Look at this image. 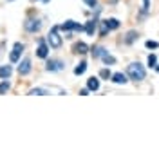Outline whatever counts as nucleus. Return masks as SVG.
Wrapping results in <instances>:
<instances>
[{
  "label": "nucleus",
  "instance_id": "1",
  "mask_svg": "<svg viewBox=\"0 0 159 159\" xmlns=\"http://www.w3.org/2000/svg\"><path fill=\"white\" fill-rule=\"evenodd\" d=\"M127 76L132 81H143V80L147 78V70H145V67L139 61H132L127 67Z\"/></svg>",
  "mask_w": 159,
  "mask_h": 159
},
{
  "label": "nucleus",
  "instance_id": "2",
  "mask_svg": "<svg viewBox=\"0 0 159 159\" xmlns=\"http://www.w3.org/2000/svg\"><path fill=\"white\" fill-rule=\"evenodd\" d=\"M60 25H52L49 31V34H47V43H49V47H52V49H60L61 47V43H63V38L60 36Z\"/></svg>",
  "mask_w": 159,
  "mask_h": 159
},
{
  "label": "nucleus",
  "instance_id": "3",
  "mask_svg": "<svg viewBox=\"0 0 159 159\" xmlns=\"http://www.w3.org/2000/svg\"><path fill=\"white\" fill-rule=\"evenodd\" d=\"M60 29L63 31V33H70V31H76V33H81V31H85V25H81L78 22H74V20H65L61 25H60Z\"/></svg>",
  "mask_w": 159,
  "mask_h": 159
},
{
  "label": "nucleus",
  "instance_id": "4",
  "mask_svg": "<svg viewBox=\"0 0 159 159\" xmlns=\"http://www.w3.org/2000/svg\"><path fill=\"white\" fill-rule=\"evenodd\" d=\"M36 56L42 60H45L49 56V43L45 38H38V47H36Z\"/></svg>",
  "mask_w": 159,
  "mask_h": 159
},
{
  "label": "nucleus",
  "instance_id": "5",
  "mask_svg": "<svg viewBox=\"0 0 159 159\" xmlns=\"http://www.w3.org/2000/svg\"><path fill=\"white\" fill-rule=\"evenodd\" d=\"M24 29L27 31V33H38L42 29V22L38 18H27L24 22Z\"/></svg>",
  "mask_w": 159,
  "mask_h": 159
},
{
  "label": "nucleus",
  "instance_id": "6",
  "mask_svg": "<svg viewBox=\"0 0 159 159\" xmlns=\"http://www.w3.org/2000/svg\"><path fill=\"white\" fill-rule=\"evenodd\" d=\"M22 51H24V43H22V42H16V43L13 45V51H11V54H9V61H11V63H16V61H20Z\"/></svg>",
  "mask_w": 159,
  "mask_h": 159
},
{
  "label": "nucleus",
  "instance_id": "7",
  "mask_svg": "<svg viewBox=\"0 0 159 159\" xmlns=\"http://www.w3.org/2000/svg\"><path fill=\"white\" fill-rule=\"evenodd\" d=\"M45 69L49 70V72H58V70H63V69H65V63H63L61 60H47V63H45Z\"/></svg>",
  "mask_w": 159,
  "mask_h": 159
},
{
  "label": "nucleus",
  "instance_id": "8",
  "mask_svg": "<svg viewBox=\"0 0 159 159\" xmlns=\"http://www.w3.org/2000/svg\"><path fill=\"white\" fill-rule=\"evenodd\" d=\"M31 69H33V67H31V60L24 58L22 61H20V65H18V74L20 76H27V74L31 72Z\"/></svg>",
  "mask_w": 159,
  "mask_h": 159
},
{
  "label": "nucleus",
  "instance_id": "9",
  "mask_svg": "<svg viewBox=\"0 0 159 159\" xmlns=\"http://www.w3.org/2000/svg\"><path fill=\"white\" fill-rule=\"evenodd\" d=\"M98 18H92V20H87V24H85V33L89 34V36H94V33L98 29Z\"/></svg>",
  "mask_w": 159,
  "mask_h": 159
},
{
  "label": "nucleus",
  "instance_id": "10",
  "mask_svg": "<svg viewBox=\"0 0 159 159\" xmlns=\"http://www.w3.org/2000/svg\"><path fill=\"white\" fill-rule=\"evenodd\" d=\"M112 83H116V85H125L127 81H129V76L127 74H123V72H114L112 74V78H110Z\"/></svg>",
  "mask_w": 159,
  "mask_h": 159
},
{
  "label": "nucleus",
  "instance_id": "11",
  "mask_svg": "<svg viewBox=\"0 0 159 159\" xmlns=\"http://www.w3.org/2000/svg\"><path fill=\"white\" fill-rule=\"evenodd\" d=\"M72 51H74L76 54H87L90 49H89V45H87L85 42H76L74 47H72Z\"/></svg>",
  "mask_w": 159,
  "mask_h": 159
},
{
  "label": "nucleus",
  "instance_id": "12",
  "mask_svg": "<svg viewBox=\"0 0 159 159\" xmlns=\"http://www.w3.org/2000/svg\"><path fill=\"white\" fill-rule=\"evenodd\" d=\"M11 74H13L11 65H0V80H9Z\"/></svg>",
  "mask_w": 159,
  "mask_h": 159
},
{
  "label": "nucleus",
  "instance_id": "13",
  "mask_svg": "<svg viewBox=\"0 0 159 159\" xmlns=\"http://www.w3.org/2000/svg\"><path fill=\"white\" fill-rule=\"evenodd\" d=\"M105 47H101V45H92L90 47V54H92V58L94 60H98V58H101L103 56V52H105Z\"/></svg>",
  "mask_w": 159,
  "mask_h": 159
},
{
  "label": "nucleus",
  "instance_id": "14",
  "mask_svg": "<svg viewBox=\"0 0 159 159\" xmlns=\"http://www.w3.org/2000/svg\"><path fill=\"white\" fill-rule=\"evenodd\" d=\"M87 87H89V90H92V92L99 90V80L96 78V76H90V78L87 80Z\"/></svg>",
  "mask_w": 159,
  "mask_h": 159
},
{
  "label": "nucleus",
  "instance_id": "15",
  "mask_svg": "<svg viewBox=\"0 0 159 159\" xmlns=\"http://www.w3.org/2000/svg\"><path fill=\"white\" fill-rule=\"evenodd\" d=\"M51 90L49 89H42V87H34L29 90V96H47Z\"/></svg>",
  "mask_w": 159,
  "mask_h": 159
},
{
  "label": "nucleus",
  "instance_id": "16",
  "mask_svg": "<svg viewBox=\"0 0 159 159\" xmlns=\"http://www.w3.org/2000/svg\"><path fill=\"white\" fill-rule=\"evenodd\" d=\"M109 31H110V27H109V24H107V20H101L99 22V36L105 38L109 34Z\"/></svg>",
  "mask_w": 159,
  "mask_h": 159
},
{
  "label": "nucleus",
  "instance_id": "17",
  "mask_svg": "<svg viewBox=\"0 0 159 159\" xmlns=\"http://www.w3.org/2000/svg\"><path fill=\"white\" fill-rule=\"evenodd\" d=\"M101 60H103V63H105V65H114V63H116V58H114V56H112V54H110L109 51H105V52H103V56H101Z\"/></svg>",
  "mask_w": 159,
  "mask_h": 159
},
{
  "label": "nucleus",
  "instance_id": "18",
  "mask_svg": "<svg viewBox=\"0 0 159 159\" xmlns=\"http://www.w3.org/2000/svg\"><path fill=\"white\" fill-rule=\"evenodd\" d=\"M136 40H138V31H129V33H127V36H125V43L130 45V43H134Z\"/></svg>",
  "mask_w": 159,
  "mask_h": 159
},
{
  "label": "nucleus",
  "instance_id": "19",
  "mask_svg": "<svg viewBox=\"0 0 159 159\" xmlns=\"http://www.w3.org/2000/svg\"><path fill=\"white\" fill-rule=\"evenodd\" d=\"M85 70H87V61H80V65L74 67V74H76V76H81Z\"/></svg>",
  "mask_w": 159,
  "mask_h": 159
},
{
  "label": "nucleus",
  "instance_id": "20",
  "mask_svg": "<svg viewBox=\"0 0 159 159\" xmlns=\"http://www.w3.org/2000/svg\"><path fill=\"white\" fill-rule=\"evenodd\" d=\"M107 24H109V27H110V31H114V29H118L119 25V20L118 18H107Z\"/></svg>",
  "mask_w": 159,
  "mask_h": 159
},
{
  "label": "nucleus",
  "instance_id": "21",
  "mask_svg": "<svg viewBox=\"0 0 159 159\" xmlns=\"http://www.w3.org/2000/svg\"><path fill=\"white\" fill-rule=\"evenodd\" d=\"M147 63H148L150 69H156V65H157V56H156V54H148V60H147Z\"/></svg>",
  "mask_w": 159,
  "mask_h": 159
},
{
  "label": "nucleus",
  "instance_id": "22",
  "mask_svg": "<svg viewBox=\"0 0 159 159\" xmlns=\"http://www.w3.org/2000/svg\"><path fill=\"white\" fill-rule=\"evenodd\" d=\"M9 87H11L9 81H7V80H2V81H0V94H6V92L9 90Z\"/></svg>",
  "mask_w": 159,
  "mask_h": 159
},
{
  "label": "nucleus",
  "instance_id": "23",
  "mask_svg": "<svg viewBox=\"0 0 159 159\" xmlns=\"http://www.w3.org/2000/svg\"><path fill=\"white\" fill-rule=\"evenodd\" d=\"M99 78L110 80V78H112V72H110V69H101V70H99Z\"/></svg>",
  "mask_w": 159,
  "mask_h": 159
},
{
  "label": "nucleus",
  "instance_id": "24",
  "mask_svg": "<svg viewBox=\"0 0 159 159\" xmlns=\"http://www.w3.org/2000/svg\"><path fill=\"white\" fill-rule=\"evenodd\" d=\"M145 47H147V49H157L159 43L154 42V40H147V42H145Z\"/></svg>",
  "mask_w": 159,
  "mask_h": 159
},
{
  "label": "nucleus",
  "instance_id": "25",
  "mask_svg": "<svg viewBox=\"0 0 159 159\" xmlns=\"http://www.w3.org/2000/svg\"><path fill=\"white\" fill-rule=\"evenodd\" d=\"M83 4H87L90 9H94V7H98V0H83Z\"/></svg>",
  "mask_w": 159,
  "mask_h": 159
},
{
  "label": "nucleus",
  "instance_id": "26",
  "mask_svg": "<svg viewBox=\"0 0 159 159\" xmlns=\"http://www.w3.org/2000/svg\"><path fill=\"white\" fill-rule=\"evenodd\" d=\"M143 2V13H147L150 9V0H141Z\"/></svg>",
  "mask_w": 159,
  "mask_h": 159
},
{
  "label": "nucleus",
  "instance_id": "27",
  "mask_svg": "<svg viewBox=\"0 0 159 159\" xmlns=\"http://www.w3.org/2000/svg\"><path fill=\"white\" fill-rule=\"evenodd\" d=\"M89 92H90L89 87H85V89H81V90H80V96H89Z\"/></svg>",
  "mask_w": 159,
  "mask_h": 159
},
{
  "label": "nucleus",
  "instance_id": "28",
  "mask_svg": "<svg viewBox=\"0 0 159 159\" xmlns=\"http://www.w3.org/2000/svg\"><path fill=\"white\" fill-rule=\"evenodd\" d=\"M156 70H157V72H159V65H156Z\"/></svg>",
  "mask_w": 159,
  "mask_h": 159
},
{
  "label": "nucleus",
  "instance_id": "29",
  "mask_svg": "<svg viewBox=\"0 0 159 159\" xmlns=\"http://www.w3.org/2000/svg\"><path fill=\"white\" fill-rule=\"evenodd\" d=\"M43 2H45V4H47V2H49V0H43Z\"/></svg>",
  "mask_w": 159,
  "mask_h": 159
},
{
  "label": "nucleus",
  "instance_id": "30",
  "mask_svg": "<svg viewBox=\"0 0 159 159\" xmlns=\"http://www.w3.org/2000/svg\"><path fill=\"white\" fill-rule=\"evenodd\" d=\"M7 2H13V0H7Z\"/></svg>",
  "mask_w": 159,
  "mask_h": 159
}]
</instances>
